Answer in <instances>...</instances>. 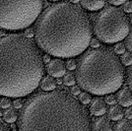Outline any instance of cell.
Instances as JSON below:
<instances>
[{
  "label": "cell",
  "mask_w": 132,
  "mask_h": 131,
  "mask_svg": "<svg viewBox=\"0 0 132 131\" xmlns=\"http://www.w3.org/2000/svg\"><path fill=\"white\" fill-rule=\"evenodd\" d=\"M9 127L6 125L5 123H3V121L0 120V131H9Z\"/></svg>",
  "instance_id": "obj_31"
},
{
  "label": "cell",
  "mask_w": 132,
  "mask_h": 131,
  "mask_svg": "<svg viewBox=\"0 0 132 131\" xmlns=\"http://www.w3.org/2000/svg\"><path fill=\"white\" fill-rule=\"evenodd\" d=\"M75 81H76V77L74 76V74L71 73V72H68L64 74V78H63V83L64 85L68 86V87H71L75 84Z\"/></svg>",
  "instance_id": "obj_16"
},
{
  "label": "cell",
  "mask_w": 132,
  "mask_h": 131,
  "mask_svg": "<svg viewBox=\"0 0 132 131\" xmlns=\"http://www.w3.org/2000/svg\"><path fill=\"white\" fill-rule=\"evenodd\" d=\"M78 96H79V102L83 104H90L91 101H92V97H91L90 93H88V92L80 93Z\"/></svg>",
  "instance_id": "obj_18"
},
{
  "label": "cell",
  "mask_w": 132,
  "mask_h": 131,
  "mask_svg": "<svg viewBox=\"0 0 132 131\" xmlns=\"http://www.w3.org/2000/svg\"><path fill=\"white\" fill-rule=\"evenodd\" d=\"M71 94L72 95H79V94L81 93V89H80V87L79 86H75V85H73V86H71Z\"/></svg>",
  "instance_id": "obj_28"
},
{
  "label": "cell",
  "mask_w": 132,
  "mask_h": 131,
  "mask_svg": "<svg viewBox=\"0 0 132 131\" xmlns=\"http://www.w3.org/2000/svg\"><path fill=\"white\" fill-rule=\"evenodd\" d=\"M1 114H2V113H1V111H0V115H1Z\"/></svg>",
  "instance_id": "obj_38"
},
{
  "label": "cell",
  "mask_w": 132,
  "mask_h": 131,
  "mask_svg": "<svg viewBox=\"0 0 132 131\" xmlns=\"http://www.w3.org/2000/svg\"><path fill=\"white\" fill-rule=\"evenodd\" d=\"M80 1L83 8L91 12L98 11L104 8L105 2V0H80Z\"/></svg>",
  "instance_id": "obj_11"
},
{
  "label": "cell",
  "mask_w": 132,
  "mask_h": 131,
  "mask_svg": "<svg viewBox=\"0 0 132 131\" xmlns=\"http://www.w3.org/2000/svg\"><path fill=\"white\" fill-rule=\"evenodd\" d=\"M56 83H58V84H61V81H60V80H57V82H56Z\"/></svg>",
  "instance_id": "obj_36"
},
{
  "label": "cell",
  "mask_w": 132,
  "mask_h": 131,
  "mask_svg": "<svg viewBox=\"0 0 132 131\" xmlns=\"http://www.w3.org/2000/svg\"><path fill=\"white\" fill-rule=\"evenodd\" d=\"M10 105H11V101L9 100L8 97L7 98H3L0 101V107L2 109H8V108H10Z\"/></svg>",
  "instance_id": "obj_23"
},
{
  "label": "cell",
  "mask_w": 132,
  "mask_h": 131,
  "mask_svg": "<svg viewBox=\"0 0 132 131\" xmlns=\"http://www.w3.org/2000/svg\"><path fill=\"white\" fill-rule=\"evenodd\" d=\"M56 81L54 80V78L50 75H46V76L43 77L42 81L39 83L42 90L44 92H50V91H53L56 88Z\"/></svg>",
  "instance_id": "obj_12"
},
{
  "label": "cell",
  "mask_w": 132,
  "mask_h": 131,
  "mask_svg": "<svg viewBox=\"0 0 132 131\" xmlns=\"http://www.w3.org/2000/svg\"><path fill=\"white\" fill-rule=\"evenodd\" d=\"M46 69L50 76L55 77V78H60V77L64 76V74H65L66 65L62 59L55 58L48 62Z\"/></svg>",
  "instance_id": "obj_7"
},
{
  "label": "cell",
  "mask_w": 132,
  "mask_h": 131,
  "mask_svg": "<svg viewBox=\"0 0 132 131\" xmlns=\"http://www.w3.org/2000/svg\"><path fill=\"white\" fill-rule=\"evenodd\" d=\"M2 116L6 123H14L19 118V113L15 109H8L3 112Z\"/></svg>",
  "instance_id": "obj_15"
},
{
  "label": "cell",
  "mask_w": 132,
  "mask_h": 131,
  "mask_svg": "<svg viewBox=\"0 0 132 131\" xmlns=\"http://www.w3.org/2000/svg\"><path fill=\"white\" fill-rule=\"evenodd\" d=\"M127 84H128V87H129V89H130V91L132 92V66H131V68H130V70L128 71Z\"/></svg>",
  "instance_id": "obj_25"
},
{
  "label": "cell",
  "mask_w": 132,
  "mask_h": 131,
  "mask_svg": "<svg viewBox=\"0 0 132 131\" xmlns=\"http://www.w3.org/2000/svg\"><path fill=\"white\" fill-rule=\"evenodd\" d=\"M44 0H0V29L23 31L38 20Z\"/></svg>",
  "instance_id": "obj_5"
},
{
  "label": "cell",
  "mask_w": 132,
  "mask_h": 131,
  "mask_svg": "<svg viewBox=\"0 0 132 131\" xmlns=\"http://www.w3.org/2000/svg\"><path fill=\"white\" fill-rule=\"evenodd\" d=\"M123 10H124V12H127V13H131L132 12V2H130V1L125 2V3H124V6H123Z\"/></svg>",
  "instance_id": "obj_26"
},
{
  "label": "cell",
  "mask_w": 132,
  "mask_h": 131,
  "mask_svg": "<svg viewBox=\"0 0 132 131\" xmlns=\"http://www.w3.org/2000/svg\"><path fill=\"white\" fill-rule=\"evenodd\" d=\"M130 31L129 20L119 8L108 6L96 16L93 33L101 42L116 44L126 38Z\"/></svg>",
  "instance_id": "obj_6"
},
{
  "label": "cell",
  "mask_w": 132,
  "mask_h": 131,
  "mask_svg": "<svg viewBox=\"0 0 132 131\" xmlns=\"http://www.w3.org/2000/svg\"><path fill=\"white\" fill-rule=\"evenodd\" d=\"M93 26L82 7L69 2L48 6L37 20L35 38L46 54L72 58L82 54L93 38Z\"/></svg>",
  "instance_id": "obj_1"
},
{
  "label": "cell",
  "mask_w": 132,
  "mask_h": 131,
  "mask_svg": "<svg viewBox=\"0 0 132 131\" xmlns=\"http://www.w3.org/2000/svg\"><path fill=\"white\" fill-rule=\"evenodd\" d=\"M92 130L95 131H111L113 130L110 119L104 115H100V117L95 118L92 123Z\"/></svg>",
  "instance_id": "obj_8"
},
{
  "label": "cell",
  "mask_w": 132,
  "mask_h": 131,
  "mask_svg": "<svg viewBox=\"0 0 132 131\" xmlns=\"http://www.w3.org/2000/svg\"><path fill=\"white\" fill-rule=\"evenodd\" d=\"M13 105H14V108L15 109H21L23 107V102L21 99L19 98H16V100L13 102Z\"/></svg>",
  "instance_id": "obj_27"
},
{
  "label": "cell",
  "mask_w": 132,
  "mask_h": 131,
  "mask_svg": "<svg viewBox=\"0 0 132 131\" xmlns=\"http://www.w3.org/2000/svg\"><path fill=\"white\" fill-rule=\"evenodd\" d=\"M34 36H35V32H34L33 29H28L27 32H26V37H28V38H33Z\"/></svg>",
  "instance_id": "obj_32"
},
{
  "label": "cell",
  "mask_w": 132,
  "mask_h": 131,
  "mask_svg": "<svg viewBox=\"0 0 132 131\" xmlns=\"http://www.w3.org/2000/svg\"><path fill=\"white\" fill-rule=\"evenodd\" d=\"M113 129L116 131H132V123L128 118H120L117 120Z\"/></svg>",
  "instance_id": "obj_14"
},
{
  "label": "cell",
  "mask_w": 132,
  "mask_h": 131,
  "mask_svg": "<svg viewBox=\"0 0 132 131\" xmlns=\"http://www.w3.org/2000/svg\"><path fill=\"white\" fill-rule=\"evenodd\" d=\"M124 114L126 116V118L128 119H132V109L131 108H129L128 107V109L125 110V112H124Z\"/></svg>",
  "instance_id": "obj_30"
},
{
  "label": "cell",
  "mask_w": 132,
  "mask_h": 131,
  "mask_svg": "<svg viewBox=\"0 0 132 131\" xmlns=\"http://www.w3.org/2000/svg\"><path fill=\"white\" fill-rule=\"evenodd\" d=\"M120 61H121V63L123 64V66L132 65V53L130 51L122 53V54H121Z\"/></svg>",
  "instance_id": "obj_17"
},
{
  "label": "cell",
  "mask_w": 132,
  "mask_h": 131,
  "mask_svg": "<svg viewBox=\"0 0 132 131\" xmlns=\"http://www.w3.org/2000/svg\"><path fill=\"white\" fill-rule=\"evenodd\" d=\"M105 103L108 104H110V105H112V104H116L117 103V100H116V97L114 95H108L106 97H105Z\"/></svg>",
  "instance_id": "obj_22"
},
{
  "label": "cell",
  "mask_w": 132,
  "mask_h": 131,
  "mask_svg": "<svg viewBox=\"0 0 132 131\" xmlns=\"http://www.w3.org/2000/svg\"><path fill=\"white\" fill-rule=\"evenodd\" d=\"M50 61V54H46L44 56V63H48Z\"/></svg>",
  "instance_id": "obj_33"
},
{
  "label": "cell",
  "mask_w": 132,
  "mask_h": 131,
  "mask_svg": "<svg viewBox=\"0 0 132 131\" xmlns=\"http://www.w3.org/2000/svg\"><path fill=\"white\" fill-rule=\"evenodd\" d=\"M117 103L123 108H128L132 104V92L128 88H122L116 95Z\"/></svg>",
  "instance_id": "obj_10"
},
{
  "label": "cell",
  "mask_w": 132,
  "mask_h": 131,
  "mask_svg": "<svg viewBox=\"0 0 132 131\" xmlns=\"http://www.w3.org/2000/svg\"><path fill=\"white\" fill-rule=\"evenodd\" d=\"M123 115H124V112H123V109H121V105H116V104H112L108 112V117L113 121L119 120L123 117Z\"/></svg>",
  "instance_id": "obj_13"
},
{
  "label": "cell",
  "mask_w": 132,
  "mask_h": 131,
  "mask_svg": "<svg viewBox=\"0 0 132 131\" xmlns=\"http://www.w3.org/2000/svg\"><path fill=\"white\" fill-rule=\"evenodd\" d=\"M124 39H125V44H124L125 47L128 49V51H130L132 53V32L128 34V36Z\"/></svg>",
  "instance_id": "obj_20"
},
{
  "label": "cell",
  "mask_w": 132,
  "mask_h": 131,
  "mask_svg": "<svg viewBox=\"0 0 132 131\" xmlns=\"http://www.w3.org/2000/svg\"><path fill=\"white\" fill-rule=\"evenodd\" d=\"M20 131H88V112L81 103L64 91L38 93L29 98L19 115Z\"/></svg>",
  "instance_id": "obj_3"
},
{
  "label": "cell",
  "mask_w": 132,
  "mask_h": 131,
  "mask_svg": "<svg viewBox=\"0 0 132 131\" xmlns=\"http://www.w3.org/2000/svg\"><path fill=\"white\" fill-rule=\"evenodd\" d=\"M66 67H67V69L70 70V71L75 70L76 67H77V62H76V60L73 59V58H70V59L66 62Z\"/></svg>",
  "instance_id": "obj_21"
},
{
  "label": "cell",
  "mask_w": 132,
  "mask_h": 131,
  "mask_svg": "<svg viewBox=\"0 0 132 131\" xmlns=\"http://www.w3.org/2000/svg\"><path fill=\"white\" fill-rule=\"evenodd\" d=\"M125 1H126V0H109V2H110V4H111V5H114V6L121 5V4L125 3Z\"/></svg>",
  "instance_id": "obj_29"
},
{
  "label": "cell",
  "mask_w": 132,
  "mask_h": 131,
  "mask_svg": "<svg viewBox=\"0 0 132 131\" xmlns=\"http://www.w3.org/2000/svg\"><path fill=\"white\" fill-rule=\"evenodd\" d=\"M106 111V103L101 98H95L90 104V112L95 116L104 115Z\"/></svg>",
  "instance_id": "obj_9"
},
{
  "label": "cell",
  "mask_w": 132,
  "mask_h": 131,
  "mask_svg": "<svg viewBox=\"0 0 132 131\" xmlns=\"http://www.w3.org/2000/svg\"><path fill=\"white\" fill-rule=\"evenodd\" d=\"M44 74V58L31 38L19 34L0 38L1 96L26 97L39 87Z\"/></svg>",
  "instance_id": "obj_2"
},
{
  "label": "cell",
  "mask_w": 132,
  "mask_h": 131,
  "mask_svg": "<svg viewBox=\"0 0 132 131\" xmlns=\"http://www.w3.org/2000/svg\"><path fill=\"white\" fill-rule=\"evenodd\" d=\"M48 1H51V2H56V1H60V0H48Z\"/></svg>",
  "instance_id": "obj_35"
},
{
  "label": "cell",
  "mask_w": 132,
  "mask_h": 131,
  "mask_svg": "<svg viewBox=\"0 0 132 131\" xmlns=\"http://www.w3.org/2000/svg\"><path fill=\"white\" fill-rule=\"evenodd\" d=\"M125 44H122L121 42H118L116 43V46H114V53L116 54H122L125 52Z\"/></svg>",
  "instance_id": "obj_19"
},
{
  "label": "cell",
  "mask_w": 132,
  "mask_h": 131,
  "mask_svg": "<svg viewBox=\"0 0 132 131\" xmlns=\"http://www.w3.org/2000/svg\"><path fill=\"white\" fill-rule=\"evenodd\" d=\"M130 21H131V24H132V15H131V18H130Z\"/></svg>",
  "instance_id": "obj_37"
},
{
  "label": "cell",
  "mask_w": 132,
  "mask_h": 131,
  "mask_svg": "<svg viewBox=\"0 0 132 131\" xmlns=\"http://www.w3.org/2000/svg\"><path fill=\"white\" fill-rule=\"evenodd\" d=\"M124 66L113 51L104 47L86 51L76 67L78 86L91 95L105 96L118 91L124 82Z\"/></svg>",
  "instance_id": "obj_4"
},
{
  "label": "cell",
  "mask_w": 132,
  "mask_h": 131,
  "mask_svg": "<svg viewBox=\"0 0 132 131\" xmlns=\"http://www.w3.org/2000/svg\"><path fill=\"white\" fill-rule=\"evenodd\" d=\"M71 1V3H74V4H76V3H78L80 0H70Z\"/></svg>",
  "instance_id": "obj_34"
},
{
  "label": "cell",
  "mask_w": 132,
  "mask_h": 131,
  "mask_svg": "<svg viewBox=\"0 0 132 131\" xmlns=\"http://www.w3.org/2000/svg\"><path fill=\"white\" fill-rule=\"evenodd\" d=\"M90 45L93 48H98V47L101 46V40L98 39V38H92L91 42H90Z\"/></svg>",
  "instance_id": "obj_24"
}]
</instances>
